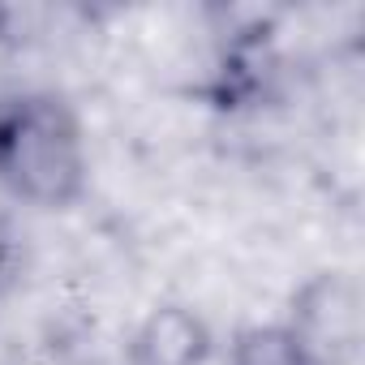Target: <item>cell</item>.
<instances>
[{"label": "cell", "mask_w": 365, "mask_h": 365, "mask_svg": "<svg viewBox=\"0 0 365 365\" xmlns=\"http://www.w3.org/2000/svg\"><path fill=\"white\" fill-rule=\"evenodd\" d=\"M211 352V322L185 301H163L146 309V318L133 327L125 344V365H207Z\"/></svg>", "instance_id": "obj_3"}, {"label": "cell", "mask_w": 365, "mask_h": 365, "mask_svg": "<svg viewBox=\"0 0 365 365\" xmlns=\"http://www.w3.org/2000/svg\"><path fill=\"white\" fill-rule=\"evenodd\" d=\"M22 271H26V245L14 228V220L0 215V314L9 309V301L22 288Z\"/></svg>", "instance_id": "obj_5"}, {"label": "cell", "mask_w": 365, "mask_h": 365, "mask_svg": "<svg viewBox=\"0 0 365 365\" xmlns=\"http://www.w3.org/2000/svg\"><path fill=\"white\" fill-rule=\"evenodd\" d=\"M91 185V138L78 108L43 86L0 95V194L26 211H69Z\"/></svg>", "instance_id": "obj_1"}, {"label": "cell", "mask_w": 365, "mask_h": 365, "mask_svg": "<svg viewBox=\"0 0 365 365\" xmlns=\"http://www.w3.org/2000/svg\"><path fill=\"white\" fill-rule=\"evenodd\" d=\"M288 331L318 356V365H348L361 352L365 305L361 288L344 271H318L292 292Z\"/></svg>", "instance_id": "obj_2"}, {"label": "cell", "mask_w": 365, "mask_h": 365, "mask_svg": "<svg viewBox=\"0 0 365 365\" xmlns=\"http://www.w3.org/2000/svg\"><path fill=\"white\" fill-rule=\"evenodd\" d=\"M228 365H318V356L288 331V322H254L237 331Z\"/></svg>", "instance_id": "obj_4"}]
</instances>
